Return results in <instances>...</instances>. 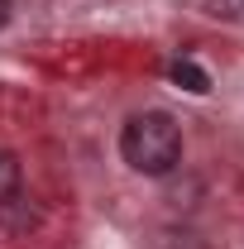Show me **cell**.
<instances>
[{
  "mask_svg": "<svg viewBox=\"0 0 244 249\" xmlns=\"http://www.w3.org/2000/svg\"><path fill=\"white\" fill-rule=\"evenodd\" d=\"M168 77H173V82H177V87H187V91H211V77H206V72H201V67H196V62L192 58H177L173 62V67H168Z\"/></svg>",
  "mask_w": 244,
  "mask_h": 249,
  "instance_id": "2",
  "label": "cell"
},
{
  "mask_svg": "<svg viewBox=\"0 0 244 249\" xmlns=\"http://www.w3.org/2000/svg\"><path fill=\"white\" fill-rule=\"evenodd\" d=\"M19 182H24V173H19V158L10 154V149H0V206L19 196Z\"/></svg>",
  "mask_w": 244,
  "mask_h": 249,
  "instance_id": "3",
  "label": "cell"
},
{
  "mask_svg": "<svg viewBox=\"0 0 244 249\" xmlns=\"http://www.w3.org/2000/svg\"><path fill=\"white\" fill-rule=\"evenodd\" d=\"M120 158L144 178H168L182 163V129L168 110L129 115L120 129Z\"/></svg>",
  "mask_w": 244,
  "mask_h": 249,
  "instance_id": "1",
  "label": "cell"
},
{
  "mask_svg": "<svg viewBox=\"0 0 244 249\" xmlns=\"http://www.w3.org/2000/svg\"><path fill=\"white\" fill-rule=\"evenodd\" d=\"M10 15H15V0H0V29L10 24Z\"/></svg>",
  "mask_w": 244,
  "mask_h": 249,
  "instance_id": "4",
  "label": "cell"
}]
</instances>
